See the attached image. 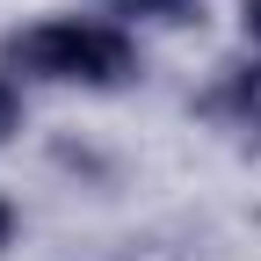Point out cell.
Here are the masks:
<instances>
[{
	"mask_svg": "<svg viewBox=\"0 0 261 261\" xmlns=\"http://www.w3.org/2000/svg\"><path fill=\"white\" fill-rule=\"evenodd\" d=\"M15 130H22V94H15V80H8V73H0V145L15 138Z\"/></svg>",
	"mask_w": 261,
	"mask_h": 261,
	"instance_id": "4",
	"label": "cell"
},
{
	"mask_svg": "<svg viewBox=\"0 0 261 261\" xmlns=\"http://www.w3.org/2000/svg\"><path fill=\"white\" fill-rule=\"evenodd\" d=\"M240 22H247V37H261V0H247V15H240Z\"/></svg>",
	"mask_w": 261,
	"mask_h": 261,
	"instance_id": "5",
	"label": "cell"
},
{
	"mask_svg": "<svg viewBox=\"0 0 261 261\" xmlns=\"http://www.w3.org/2000/svg\"><path fill=\"white\" fill-rule=\"evenodd\" d=\"M8 240H15V211L0 203V247H8Z\"/></svg>",
	"mask_w": 261,
	"mask_h": 261,
	"instance_id": "6",
	"label": "cell"
},
{
	"mask_svg": "<svg viewBox=\"0 0 261 261\" xmlns=\"http://www.w3.org/2000/svg\"><path fill=\"white\" fill-rule=\"evenodd\" d=\"M211 109H218V116H240V123L261 130V58H247V65L225 73V87L211 94Z\"/></svg>",
	"mask_w": 261,
	"mask_h": 261,
	"instance_id": "2",
	"label": "cell"
},
{
	"mask_svg": "<svg viewBox=\"0 0 261 261\" xmlns=\"http://www.w3.org/2000/svg\"><path fill=\"white\" fill-rule=\"evenodd\" d=\"M0 58L29 80H73V87H116L138 73V51H130L123 29L109 22H37V29H15Z\"/></svg>",
	"mask_w": 261,
	"mask_h": 261,
	"instance_id": "1",
	"label": "cell"
},
{
	"mask_svg": "<svg viewBox=\"0 0 261 261\" xmlns=\"http://www.w3.org/2000/svg\"><path fill=\"white\" fill-rule=\"evenodd\" d=\"M196 0H116V15H152V22H189Z\"/></svg>",
	"mask_w": 261,
	"mask_h": 261,
	"instance_id": "3",
	"label": "cell"
}]
</instances>
